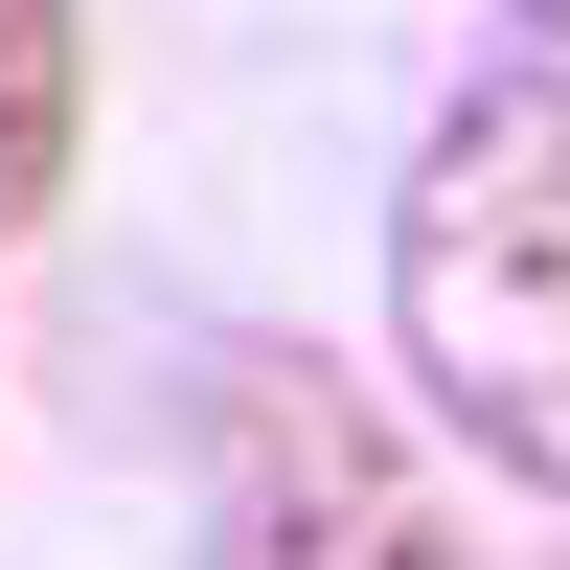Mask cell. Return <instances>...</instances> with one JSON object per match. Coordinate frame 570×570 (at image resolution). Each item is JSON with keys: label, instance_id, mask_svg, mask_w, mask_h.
<instances>
[{"label": "cell", "instance_id": "cell-1", "mask_svg": "<svg viewBox=\"0 0 570 570\" xmlns=\"http://www.w3.org/2000/svg\"><path fill=\"white\" fill-rule=\"evenodd\" d=\"M389 365L456 456L570 502V46H502L434 91L389 183Z\"/></svg>", "mask_w": 570, "mask_h": 570}, {"label": "cell", "instance_id": "cell-3", "mask_svg": "<svg viewBox=\"0 0 570 570\" xmlns=\"http://www.w3.org/2000/svg\"><path fill=\"white\" fill-rule=\"evenodd\" d=\"M91 160V0H0V228H46Z\"/></svg>", "mask_w": 570, "mask_h": 570}, {"label": "cell", "instance_id": "cell-2", "mask_svg": "<svg viewBox=\"0 0 570 570\" xmlns=\"http://www.w3.org/2000/svg\"><path fill=\"white\" fill-rule=\"evenodd\" d=\"M206 570H480V525L320 343H228L206 365Z\"/></svg>", "mask_w": 570, "mask_h": 570}]
</instances>
